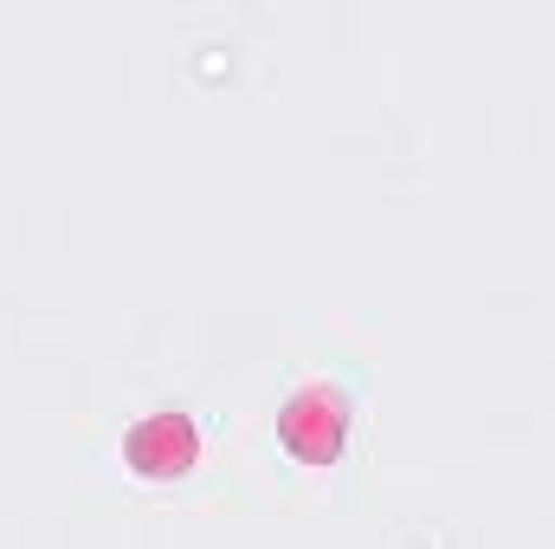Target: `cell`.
<instances>
[{
	"instance_id": "6da1fadb",
	"label": "cell",
	"mask_w": 555,
	"mask_h": 549,
	"mask_svg": "<svg viewBox=\"0 0 555 549\" xmlns=\"http://www.w3.org/2000/svg\"><path fill=\"white\" fill-rule=\"evenodd\" d=\"M278 433H284L291 452H304V459H330V452L343 446V433H349V401H343V388H330V382H304V388H291V401L278 408Z\"/></svg>"
},
{
	"instance_id": "7a4b0ae2",
	"label": "cell",
	"mask_w": 555,
	"mask_h": 549,
	"mask_svg": "<svg viewBox=\"0 0 555 549\" xmlns=\"http://www.w3.org/2000/svg\"><path fill=\"white\" fill-rule=\"evenodd\" d=\"M124 452H130V465H137V472L162 478V472H181V465H194V452H201V433H194V420H188L181 408H155L149 420H137V426H130Z\"/></svg>"
}]
</instances>
